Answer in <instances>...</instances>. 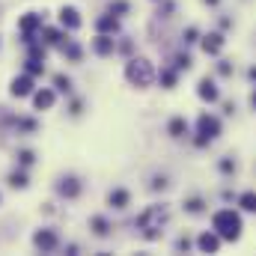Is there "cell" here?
<instances>
[{
  "mask_svg": "<svg viewBox=\"0 0 256 256\" xmlns=\"http://www.w3.org/2000/svg\"><path fill=\"white\" fill-rule=\"evenodd\" d=\"M33 248L42 250V254H54V250L60 248V236H57V230H51V226L36 230V232H33Z\"/></svg>",
  "mask_w": 256,
  "mask_h": 256,
  "instance_id": "cell-9",
  "label": "cell"
},
{
  "mask_svg": "<svg viewBox=\"0 0 256 256\" xmlns=\"http://www.w3.org/2000/svg\"><path fill=\"white\" fill-rule=\"evenodd\" d=\"M244 78H248V84H250V86H256V63H250V66H248Z\"/></svg>",
  "mask_w": 256,
  "mask_h": 256,
  "instance_id": "cell-39",
  "label": "cell"
},
{
  "mask_svg": "<svg viewBox=\"0 0 256 256\" xmlns=\"http://www.w3.org/2000/svg\"><path fill=\"white\" fill-rule=\"evenodd\" d=\"M116 51H120V54H131V51H134V42H131V39H122V42H116Z\"/></svg>",
  "mask_w": 256,
  "mask_h": 256,
  "instance_id": "cell-38",
  "label": "cell"
},
{
  "mask_svg": "<svg viewBox=\"0 0 256 256\" xmlns=\"http://www.w3.org/2000/svg\"><path fill=\"white\" fill-rule=\"evenodd\" d=\"M9 126L15 128L18 134H36L39 131V122L33 116H9Z\"/></svg>",
  "mask_w": 256,
  "mask_h": 256,
  "instance_id": "cell-22",
  "label": "cell"
},
{
  "mask_svg": "<svg viewBox=\"0 0 256 256\" xmlns=\"http://www.w3.org/2000/svg\"><path fill=\"white\" fill-rule=\"evenodd\" d=\"M248 108H250V110L256 114V86L250 90V96H248Z\"/></svg>",
  "mask_w": 256,
  "mask_h": 256,
  "instance_id": "cell-40",
  "label": "cell"
},
{
  "mask_svg": "<svg viewBox=\"0 0 256 256\" xmlns=\"http://www.w3.org/2000/svg\"><path fill=\"white\" fill-rule=\"evenodd\" d=\"M30 98H33V110H51V108L57 104V90H54V86H42V90H36Z\"/></svg>",
  "mask_w": 256,
  "mask_h": 256,
  "instance_id": "cell-13",
  "label": "cell"
},
{
  "mask_svg": "<svg viewBox=\"0 0 256 256\" xmlns=\"http://www.w3.org/2000/svg\"><path fill=\"white\" fill-rule=\"evenodd\" d=\"M202 3H206V6H212V9H214V6H218V3H220V0H202Z\"/></svg>",
  "mask_w": 256,
  "mask_h": 256,
  "instance_id": "cell-43",
  "label": "cell"
},
{
  "mask_svg": "<svg viewBox=\"0 0 256 256\" xmlns=\"http://www.w3.org/2000/svg\"><path fill=\"white\" fill-rule=\"evenodd\" d=\"M90 51L96 54V57H114L116 54V39L114 36H108V33H96V39H90Z\"/></svg>",
  "mask_w": 256,
  "mask_h": 256,
  "instance_id": "cell-10",
  "label": "cell"
},
{
  "mask_svg": "<svg viewBox=\"0 0 256 256\" xmlns=\"http://www.w3.org/2000/svg\"><path fill=\"white\" fill-rule=\"evenodd\" d=\"M42 15L39 12H24L21 18H18V33H21V42L27 45V42H33L39 33H42Z\"/></svg>",
  "mask_w": 256,
  "mask_h": 256,
  "instance_id": "cell-5",
  "label": "cell"
},
{
  "mask_svg": "<svg viewBox=\"0 0 256 256\" xmlns=\"http://www.w3.org/2000/svg\"><path fill=\"white\" fill-rule=\"evenodd\" d=\"M33 92H36V78H33V74L21 72V74H15V78L9 80V96H12V98H30Z\"/></svg>",
  "mask_w": 256,
  "mask_h": 256,
  "instance_id": "cell-7",
  "label": "cell"
},
{
  "mask_svg": "<svg viewBox=\"0 0 256 256\" xmlns=\"http://www.w3.org/2000/svg\"><path fill=\"white\" fill-rule=\"evenodd\" d=\"M167 188H170V179H167V176H152V182H149V191H167Z\"/></svg>",
  "mask_w": 256,
  "mask_h": 256,
  "instance_id": "cell-36",
  "label": "cell"
},
{
  "mask_svg": "<svg viewBox=\"0 0 256 256\" xmlns=\"http://www.w3.org/2000/svg\"><path fill=\"white\" fill-rule=\"evenodd\" d=\"M173 66H176L179 72H191L194 68V57L188 54V51H179V54L173 57Z\"/></svg>",
  "mask_w": 256,
  "mask_h": 256,
  "instance_id": "cell-31",
  "label": "cell"
},
{
  "mask_svg": "<svg viewBox=\"0 0 256 256\" xmlns=\"http://www.w3.org/2000/svg\"><path fill=\"white\" fill-rule=\"evenodd\" d=\"M220 248H224V238L214 230H206V232L196 236V250L200 254H220Z\"/></svg>",
  "mask_w": 256,
  "mask_h": 256,
  "instance_id": "cell-12",
  "label": "cell"
},
{
  "mask_svg": "<svg viewBox=\"0 0 256 256\" xmlns=\"http://www.w3.org/2000/svg\"><path fill=\"white\" fill-rule=\"evenodd\" d=\"M90 230H92V236H96V238H108V236H110V230H114V224H110L104 214H92V218H90Z\"/></svg>",
  "mask_w": 256,
  "mask_h": 256,
  "instance_id": "cell-20",
  "label": "cell"
},
{
  "mask_svg": "<svg viewBox=\"0 0 256 256\" xmlns=\"http://www.w3.org/2000/svg\"><path fill=\"white\" fill-rule=\"evenodd\" d=\"M224 114L232 116V114H236V102H224Z\"/></svg>",
  "mask_w": 256,
  "mask_h": 256,
  "instance_id": "cell-41",
  "label": "cell"
},
{
  "mask_svg": "<svg viewBox=\"0 0 256 256\" xmlns=\"http://www.w3.org/2000/svg\"><path fill=\"white\" fill-rule=\"evenodd\" d=\"M220 134H224V120L218 114H212V110H200L196 114V122H194V146L196 149L212 146Z\"/></svg>",
  "mask_w": 256,
  "mask_h": 256,
  "instance_id": "cell-3",
  "label": "cell"
},
{
  "mask_svg": "<svg viewBox=\"0 0 256 256\" xmlns=\"http://www.w3.org/2000/svg\"><path fill=\"white\" fill-rule=\"evenodd\" d=\"M212 230H214L224 242H230V244L242 242V236H244L242 208H238V206H220V208H214V212H212Z\"/></svg>",
  "mask_w": 256,
  "mask_h": 256,
  "instance_id": "cell-1",
  "label": "cell"
},
{
  "mask_svg": "<svg viewBox=\"0 0 256 256\" xmlns=\"http://www.w3.org/2000/svg\"><path fill=\"white\" fill-rule=\"evenodd\" d=\"M167 134H170L173 140H182V137H188V134H191L188 120H185V116H173V120L167 122Z\"/></svg>",
  "mask_w": 256,
  "mask_h": 256,
  "instance_id": "cell-21",
  "label": "cell"
},
{
  "mask_svg": "<svg viewBox=\"0 0 256 256\" xmlns=\"http://www.w3.org/2000/svg\"><path fill=\"white\" fill-rule=\"evenodd\" d=\"M84 114V98H72L68 104V116H80Z\"/></svg>",
  "mask_w": 256,
  "mask_h": 256,
  "instance_id": "cell-37",
  "label": "cell"
},
{
  "mask_svg": "<svg viewBox=\"0 0 256 256\" xmlns=\"http://www.w3.org/2000/svg\"><path fill=\"white\" fill-rule=\"evenodd\" d=\"M108 12L116 15V18H122V15L131 12V3H128V0H110V3H108Z\"/></svg>",
  "mask_w": 256,
  "mask_h": 256,
  "instance_id": "cell-32",
  "label": "cell"
},
{
  "mask_svg": "<svg viewBox=\"0 0 256 256\" xmlns=\"http://www.w3.org/2000/svg\"><path fill=\"white\" fill-rule=\"evenodd\" d=\"M214 72H218V78H232V74H236V66H232V60H224V57H218Z\"/></svg>",
  "mask_w": 256,
  "mask_h": 256,
  "instance_id": "cell-33",
  "label": "cell"
},
{
  "mask_svg": "<svg viewBox=\"0 0 256 256\" xmlns=\"http://www.w3.org/2000/svg\"><path fill=\"white\" fill-rule=\"evenodd\" d=\"M179 78H182V72H179L176 66H161V72H158V84H161L164 90H176Z\"/></svg>",
  "mask_w": 256,
  "mask_h": 256,
  "instance_id": "cell-19",
  "label": "cell"
},
{
  "mask_svg": "<svg viewBox=\"0 0 256 256\" xmlns=\"http://www.w3.org/2000/svg\"><path fill=\"white\" fill-rule=\"evenodd\" d=\"M60 51H63V54L68 57V60H72V63H80V57H84V48H80L78 42H72V39L66 42L63 48H60Z\"/></svg>",
  "mask_w": 256,
  "mask_h": 256,
  "instance_id": "cell-28",
  "label": "cell"
},
{
  "mask_svg": "<svg viewBox=\"0 0 256 256\" xmlns=\"http://www.w3.org/2000/svg\"><path fill=\"white\" fill-rule=\"evenodd\" d=\"M173 12H176V3L173 0H161L158 3V18H173Z\"/></svg>",
  "mask_w": 256,
  "mask_h": 256,
  "instance_id": "cell-35",
  "label": "cell"
},
{
  "mask_svg": "<svg viewBox=\"0 0 256 256\" xmlns=\"http://www.w3.org/2000/svg\"><path fill=\"white\" fill-rule=\"evenodd\" d=\"M80 12L74 9V6H60V27L68 30V33H74V30H80Z\"/></svg>",
  "mask_w": 256,
  "mask_h": 256,
  "instance_id": "cell-16",
  "label": "cell"
},
{
  "mask_svg": "<svg viewBox=\"0 0 256 256\" xmlns=\"http://www.w3.org/2000/svg\"><path fill=\"white\" fill-rule=\"evenodd\" d=\"M108 206L116 208V212H126L128 206H131V191L128 188H114V191L108 194Z\"/></svg>",
  "mask_w": 256,
  "mask_h": 256,
  "instance_id": "cell-18",
  "label": "cell"
},
{
  "mask_svg": "<svg viewBox=\"0 0 256 256\" xmlns=\"http://www.w3.org/2000/svg\"><path fill=\"white\" fill-rule=\"evenodd\" d=\"M167 218H170V208H167L164 202H155V206H146V208L137 214L134 226L140 230V236H143L146 242H158V238H161V232H164Z\"/></svg>",
  "mask_w": 256,
  "mask_h": 256,
  "instance_id": "cell-2",
  "label": "cell"
},
{
  "mask_svg": "<svg viewBox=\"0 0 256 256\" xmlns=\"http://www.w3.org/2000/svg\"><path fill=\"white\" fill-rule=\"evenodd\" d=\"M15 164L24 167V170L33 167V164H36V152H33V149H18V152H15Z\"/></svg>",
  "mask_w": 256,
  "mask_h": 256,
  "instance_id": "cell-27",
  "label": "cell"
},
{
  "mask_svg": "<svg viewBox=\"0 0 256 256\" xmlns=\"http://www.w3.org/2000/svg\"><path fill=\"white\" fill-rule=\"evenodd\" d=\"M200 39H202V30H200L196 24H188V27L182 30V45H185V48H191V45H200Z\"/></svg>",
  "mask_w": 256,
  "mask_h": 256,
  "instance_id": "cell-26",
  "label": "cell"
},
{
  "mask_svg": "<svg viewBox=\"0 0 256 256\" xmlns=\"http://www.w3.org/2000/svg\"><path fill=\"white\" fill-rule=\"evenodd\" d=\"M6 182H9V188H15V191H27V188H30V176H27L24 167L12 170V173L6 176Z\"/></svg>",
  "mask_w": 256,
  "mask_h": 256,
  "instance_id": "cell-23",
  "label": "cell"
},
{
  "mask_svg": "<svg viewBox=\"0 0 256 256\" xmlns=\"http://www.w3.org/2000/svg\"><path fill=\"white\" fill-rule=\"evenodd\" d=\"M220 196H224V200H236L238 194H236V191H230V188H224V191H220Z\"/></svg>",
  "mask_w": 256,
  "mask_h": 256,
  "instance_id": "cell-42",
  "label": "cell"
},
{
  "mask_svg": "<svg viewBox=\"0 0 256 256\" xmlns=\"http://www.w3.org/2000/svg\"><path fill=\"white\" fill-rule=\"evenodd\" d=\"M173 248H176L179 254H188V250H194V248H196V238H191V236H179Z\"/></svg>",
  "mask_w": 256,
  "mask_h": 256,
  "instance_id": "cell-34",
  "label": "cell"
},
{
  "mask_svg": "<svg viewBox=\"0 0 256 256\" xmlns=\"http://www.w3.org/2000/svg\"><path fill=\"white\" fill-rule=\"evenodd\" d=\"M42 42L48 48H63L68 42V30H63V27H42Z\"/></svg>",
  "mask_w": 256,
  "mask_h": 256,
  "instance_id": "cell-15",
  "label": "cell"
},
{
  "mask_svg": "<svg viewBox=\"0 0 256 256\" xmlns=\"http://www.w3.org/2000/svg\"><path fill=\"white\" fill-rule=\"evenodd\" d=\"M196 98H200L202 104H218V102H220V86H218V80L208 78V74H202V78L196 80Z\"/></svg>",
  "mask_w": 256,
  "mask_h": 256,
  "instance_id": "cell-8",
  "label": "cell"
},
{
  "mask_svg": "<svg viewBox=\"0 0 256 256\" xmlns=\"http://www.w3.org/2000/svg\"><path fill=\"white\" fill-rule=\"evenodd\" d=\"M24 72L33 74V78H42V74H45V60H33V57H27V60H24Z\"/></svg>",
  "mask_w": 256,
  "mask_h": 256,
  "instance_id": "cell-29",
  "label": "cell"
},
{
  "mask_svg": "<svg viewBox=\"0 0 256 256\" xmlns=\"http://www.w3.org/2000/svg\"><path fill=\"white\" fill-rule=\"evenodd\" d=\"M236 206L242 208V214H256V191H242L236 196Z\"/></svg>",
  "mask_w": 256,
  "mask_h": 256,
  "instance_id": "cell-24",
  "label": "cell"
},
{
  "mask_svg": "<svg viewBox=\"0 0 256 256\" xmlns=\"http://www.w3.org/2000/svg\"><path fill=\"white\" fill-rule=\"evenodd\" d=\"M155 78H158V72H155L152 60H146V57H128L126 80L131 84V86L146 90V86H152V80H155Z\"/></svg>",
  "mask_w": 256,
  "mask_h": 256,
  "instance_id": "cell-4",
  "label": "cell"
},
{
  "mask_svg": "<svg viewBox=\"0 0 256 256\" xmlns=\"http://www.w3.org/2000/svg\"><path fill=\"white\" fill-rule=\"evenodd\" d=\"M0 202H3V196H0Z\"/></svg>",
  "mask_w": 256,
  "mask_h": 256,
  "instance_id": "cell-45",
  "label": "cell"
},
{
  "mask_svg": "<svg viewBox=\"0 0 256 256\" xmlns=\"http://www.w3.org/2000/svg\"><path fill=\"white\" fill-rule=\"evenodd\" d=\"M92 27H96V33L116 36V33H120V18H116V15H110V12H104V15H98V18L92 21Z\"/></svg>",
  "mask_w": 256,
  "mask_h": 256,
  "instance_id": "cell-17",
  "label": "cell"
},
{
  "mask_svg": "<svg viewBox=\"0 0 256 256\" xmlns=\"http://www.w3.org/2000/svg\"><path fill=\"white\" fill-rule=\"evenodd\" d=\"M152 3H161V0H152Z\"/></svg>",
  "mask_w": 256,
  "mask_h": 256,
  "instance_id": "cell-44",
  "label": "cell"
},
{
  "mask_svg": "<svg viewBox=\"0 0 256 256\" xmlns=\"http://www.w3.org/2000/svg\"><path fill=\"white\" fill-rule=\"evenodd\" d=\"M182 212L191 214V218H200V214L208 212V200H206L202 194H188V196L182 200Z\"/></svg>",
  "mask_w": 256,
  "mask_h": 256,
  "instance_id": "cell-14",
  "label": "cell"
},
{
  "mask_svg": "<svg viewBox=\"0 0 256 256\" xmlns=\"http://www.w3.org/2000/svg\"><path fill=\"white\" fill-rule=\"evenodd\" d=\"M224 48H226V33L224 30H208V33H202V39H200V51L206 54V57H220L224 54Z\"/></svg>",
  "mask_w": 256,
  "mask_h": 256,
  "instance_id": "cell-6",
  "label": "cell"
},
{
  "mask_svg": "<svg viewBox=\"0 0 256 256\" xmlns=\"http://www.w3.org/2000/svg\"><path fill=\"white\" fill-rule=\"evenodd\" d=\"M57 194L63 196V200H78L80 194H84V182L78 179V176H60V182H57Z\"/></svg>",
  "mask_w": 256,
  "mask_h": 256,
  "instance_id": "cell-11",
  "label": "cell"
},
{
  "mask_svg": "<svg viewBox=\"0 0 256 256\" xmlns=\"http://www.w3.org/2000/svg\"><path fill=\"white\" fill-rule=\"evenodd\" d=\"M218 173H220L224 179H232V176L238 173V161H236L232 155H224V158H218Z\"/></svg>",
  "mask_w": 256,
  "mask_h": 256,
  "instance_id": "cell-25",
  "label": "cell"
},
{
  "mask_svg": "<svg viewBox=\"0 0 256 256\" xmlns=\"http://www.w3.org/2000/svg\"><path fill=\"white\" fill-rule=\"evenodd\" d=\"M54 90L63 92V96H72V78L63 74V72H57V74H54Z\"/></svg>",
  "mask_w": 256,
  "mask_h": 256,
  "instance_id": "cell-30",
  "label": "cell"
}]
</instances>
